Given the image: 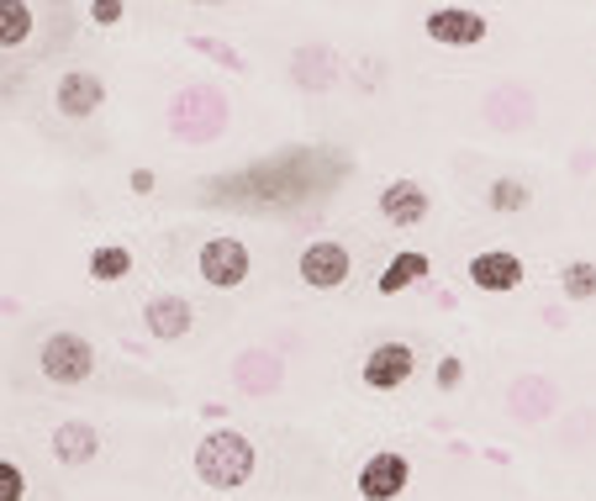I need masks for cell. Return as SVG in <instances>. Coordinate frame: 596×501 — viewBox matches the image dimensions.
I'll list each match as a JSON object with an SVG mask.
<instances>
[{
    "label": "cell",
    "instance_id": "obj_1",
    "mask_svg": "<svg viewBox=\"0 0 596 501\" xmlns=\"http://www.w3.org/2000/svg\"><path fill=\"white\" fill-rule=\"evenodd\" d=\"M170 138H179V143H190V148H207L217 143L222 132H227V117H233V106H227V95L217 85H185L170 101Z\"/></svg>",
    "mask_w": 596,
    "mask_h": 501
},
{
    "label": "cell",
    "instance_id": "obj_2",
    "mask_svg": "<svg viewBox=\"0 0 596 501\" xmlns=\"http://www.w3.org/2000/svg\"><path fill=\"white\" fill-rule=\"evenodd\" d=\"M254 465H259L254 443L233 433V428H217V433L196 443V475L207 480L211 491H243L254 480Z\"/></svg>",
    "mask_w": 596,
    "mask_h": 501
},
{
    "label": "cell",
    "instance_id": "obj_3",
    "mask_svg": "<svg viewBox=\"0 0 596 501\" xmlns=\"http://www.w3.org/2000/svg\"><path fill=\"white\" fill-rule=\"evenodd\" d=\"M37 370H43L48 385H85L95 375V349H90V338L69 333V327L48 333L43 349H37Z\"/></svg>",
    "mask_w": 596,
    "mask_h": 501
},
{
    "label": "cell",
    "instance_id": "obj_4",
    "mask_svg": "<svg viewBox=\"0 0 596 501\" xmlns=\"http://www.w3.org/2000/svg\"><path fill=\"white\" fill-rule=\"evenodd\" d=\"M480 121L491 132H528L538 121V95L523 80H502L480 95Z\"/></svg>",
    "mask_w": 596,
    "mask_h": 501
},
{
    "label": "cell",
    "instance_id": "obj_5",
    "mask_svg": "<svg viewBox=\"0 0 596 501\" xmlns=\"http://www.w3.org/2000/svg\"><path fill=\"white\" fill-rule=\"evenodd\" d=\"M554 412H560V385L549 381V375L523 370V375L507 385V417H512V422L538 428V422H549Z\"/></svg>",
    "mask_w": 596,
    "mask_h": 501
},
{
    "label": "cell",
    "instance_id": "obj_6",
    "mask_svg": "<svg viewBox=\"0 0 596 501\" xmlns=\"http://www.w3.org/2000/svg\"><path fill=\"white\" fill-rule=\"evenodd\" d=\"M349 269H354V254H349L343 243H332V237L306 243V248H301V259H296L301 286H312V291H338V286L349 280Z\"/></svg>",
    "mask_w": 596,
    "mask_h": 501
},
{
    "label": "cell",
    "instance_id": "obj_7",
    "mask_svg": "<svg viewBox=\"0 0 596 501\" xmlns=\"http://www.w3.org/2000/svg\"><path fill=\"white\" fill-rule=\"evenodd\" d=\"M422 32H428L439 48H476V43H486L491 22H486L480 11H470V5H433V11L422 16Z\"/></svg>",
    "mask_w": 596,
    "mask_h": 501
},
{
    "label": "cell",
    "instance_id": "obj_8",
    "mask_svg": "<svg viewBox=\"0 0 596 501\" xmlns=\"http://www.w3.org/2000/svg\"><path fill=\"white\" fill-rule=\"evenodd\" d=\"M227 375H233V385H238L243 396L265 401V396H274L285 385V359L274 354V349H238L233 364H227Z\"/></svg>",
    "mask_w": 596,
    "mask_h": 501
},
{
    "label": "cell",
    "instance_id": "obj_9",
    "mask_svg": "<svg viewBox=\"0 0 596 501\" xmlns=\"http://www.w3.org/2000/svg\"><path fill=\"white\" fill-rule=\"evenodd\" d=\"M248 243L243 237H211L207 248H201V280H207L211 291H238L243 280H248Z\"/></svg>",
    "mask_w": 596,
    "mask_h": 501
},
{
    "label": "cell",
    "instance_id": "obj_10",
    "mask_svg": "<svg viewBox=\"0 0 596 501\" xmlns=\"http://www.w3.org/2000/svg\"><path fill=\"white\" fill-rule=\"evenodd\" d=\"M285 74H291V85L306 90V95H328L338 80H343V59L332 54L328 43H301L291 63H285Z\"/></svg>",
    "mask_w": 596,
    "mask_h": 501
},
{
    "label": "cell",
    "instance_id": "obj_11",
    "mask_svg": "<svg viewBox=\"0 0 596 501\" xmlns=\"http://www.w3.org/2000/svg\"><path fill=\"white\" fill-rule=\"evenodd\" d=\"M407 480H412L407 454L381 448V454H370V459H364V470H359V497H364V501H396L401 491H407Z\"/></svg>",
    "mask_w": 596,
    "mask_h": 501
},
{
    "label": "cell",
    "instance_id": "obj_12",
    "mask_svg": "<svg viewBox=\"0 0 596 501\" xmlns=\"http://www.w3.org/2000/svg\"><path fill=\"white\" fill-rule=\"evenodd\" d=\"M101 101H106V85H101V74H90V69H63L59 85H54V106H59V117H69V121L95 117Z\"/></svg>",
    "mask_w": 596,
    "mask_h": 501
},
{
    "label": "cell",
    "instance_id": "obj_13",
    "mask_svg": "<svg viewBox=\"0 0 596 501\" xmlns=\"http://www.w3.org/2000/svg\"><path fill=\"white\" fill-rule=\"evenodd\" d=\"M143 327H149V338H159V343H179L196 327V306L175 291H159L143 301Z\"/></svg>",
    "mask_w": 596,
    "mask_h": 501
},
{
    "label": "cell",
    "instance_id": "obj_14",
    "mask_svg": "<svg viewBox=\"0 0 596 501\" xmlns=\"http://www.w3.org/2000/svg\"><path fill=\"white\" fill-rule=\"evenodd\" d=\"M412 370H418L412 343H375V349L364 354V385H370V391H396V385L412 381Z\"/></svg>",
    "mask_w": 596,
    "mask_h": 501
},
{
    "label": "cell",
    "instance_id": "obj_15",
    "mask_svg": "<svg viewBox=\"0 0 596 501\" xmlns=\"http://www.w3.org/2000/svg\"><path fill=\"white\" fill-rule=\"evenodd\" d=\"M470 286H480V291H491V295L517 291L523 286V259L512 248H486V254L470 259Z\"/></svg>",
    "mask_w": 596,
    "mask_h": 501
},
{
    "label": "cell",
    "instance_id": "obj_16",
    "mask_svg": "<svg viewBox=\"0 0 596 501\" xmlns=\"http://www.w3.org/2000/svg\"><path fill=\"white\" fill-rule=\"evenodd\" d=\"M428 190H422L418 179H390L386 190H381V217H386L390 228H418L428 222Z\"/></svg>",
    "mask_w": 596,
    "mask_h": 501
},
{
    "label": "cell",
    "instance_id": "obj_17",
    "mask_svg": "<svg viewBox=\"0 0 596 501\" xmlns=\"http://www.w3.org/2000/svg\"><path fill=\"white\" fill-rule=\"evenodd\" d=\"M48 448H54V459H59V465L80 470V465H90V459L101 454V433H95L90 422H80V417H69V422H59V428H54Z\"/></svg>",
    "mask_w": 596,
    "mask_h": 501
},
{
    "label": "cell",
    "instance_id": "obj_18",
    "mask_svg": "<svg viewBox=\"0 0 596 501\" xmlns=\"http://www.w3.org/2000/svg\"><path fill=\"white\" fill-rule=\"evenodd\" d=\"M428 269H433V265H428V254H418V248H401V254H396V259L381 269V286H375V291H381V295H401L407 286L428 280Z\"/></svg>",
    "mask_w": 596,
    "mask_h": 501
},
{
    "label": "cell",
    "instance_id": "obj_19",
    "mask_svg": "<svg viewBox=\"0 0 596 501\" xmlns=\"http://www.w3.org/2000/svg\"><path fill=\"white\" fill-rule=\"evenodd\" d=\"M528 201H534V185L517 175H496L491 185H486V207L502 211V217H517V211H528Z\"/></svg>",
    "mask_w": 596,
    "mask_h": 501
},
{
    "label": "cell",
    "instance_id": "obj_20",
    "mask_svg": "<svg viewBox=\"0 0 596 501\" xmlns=\"http://www.w3.org/2000/svg\"><path fill=\"white\" fill-rule=\"evenodd\" d=\"M560 448H565V454H586V448H596V407H575V412H565V422H560Z\"/></svg>",
    "mask_w": 596,
    "mask_h": 501
},
{
    "label": "cell",
    "instance_id": "obj_21",
    "mask_svg": "<svg viewBox=\"0 0 596 501\" xmlns=\"http://www.w3.org/2000/svg\"><path fill=\"white\" fill-rule=\"evenodd\" d=\"M32 37V5L27 0H0V48H22Z\"/></svg>",
    "mask_w": 596,
    "mask_h": 501
},
{
    "label": "cell",
    "instance_id": "obj_22",
    "mask_svg": "<svg viewBox=\"0 0 596 501\" xmlns=\"http://www.w3.org/2000/svg\"><path fill=\"white\" fill-rule=\"evenodd\" d=\"M127 269H132V254H127L121 243H101V248L90 254V280H101V286H117Z\"/></svg>",
    "mask_w": 596,
    "mask_h": 501
},
{
    "label": "cell",
    "instance_id": "obj_23",
    "mask_svg": "<svg viewBox=\"0 0 596 501\" xmlns=\"http://www.w3.org/2000/svg\"><path fill=\"white\" fill-rule=\"evenodd\" d=\"M560 291H565V301H592L596 295V265L592 259H570V265L560 269Z\"/></svg>",
    "mask_w": 596,
    "mask_h": 501
},
{
    "label": "cell",
    "instance_id": "obj_24",
    "mask_svg": "<svg viewBox=\"0 0 596 501\" xmlns=\"http://www.w3.org/2000/svg\"><path fill=\"white\" fill-rule=\"evenodd\" d=\"M27 497V475L16 470L11 459H0V501H22Z\"/></svg>",
    "mask_w": 596,
    "mask_h": 501
},
{
    "label": "cell",
    "instance_id": "obj_25",
    "mask_svg": "<svg viewBox=\"0 0 596 501\" xmlns=\"http://www.w3.org/2000/svg\"><path fill=\"white\" fill-rule=\"evenodd\" d=\"M459 381H465V364H459V354H444V359H439V391H454Z\"/></svg>",
    "mask_w": 596,
    "mask_h": 501
},
{
    "label": "cell",
    "instance_id": "obj_26",
    "mask_svg": "<svg viewBox=\"0 0 596 501\" xmlns=\"http://www.w3.org/2000/svg\"><path fill=\"white\" fill-rule=\"evenodd\" d=\"M121 11H127L121 0H95V5H90V22H101V27H112V22H121Z\"/></svg>",
    "mask_w": 596,
    "mask_h": 501
},
{
    "label": "cell",
    "instance_id": "obj_27",
    "mask_svg": "<svg viewBox=\"0 0 596 501\" xmlns=\"http://www.w3.org/2000/svg\"><path fill=\"white\" fill-rule=\"evenodd\" d=\"M570 170H575V175H592V170H596V148H581V153L570 159Z\"/></svg>",
    "mask_w": 596,
    "mask_h": 501
}]
</instances>
